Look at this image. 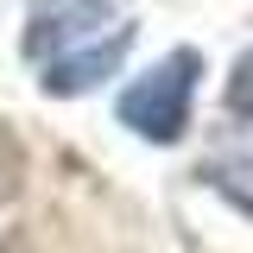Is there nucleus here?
Segmentation results:
<instances>
[{
	"instance_id": "2",
	"label": "nucleus",
	"mask_w": 253,
	"mask_h": 253,
	"mask_svg": "<svg viewBox=\"0 0 253 253\" xmlns=\"http://www.w3.org/2000/svg\"><path fill=\"white\" fill-rule=\"evenodd\" d=\"M101 19H108L101 0H38V6H32V26H26V51L44 57V63H51V57H70L83 32L101 38ZM108 26H114V19H108Z\"/></svg>"
},
{
	"instance_id": "3",
	"label": "nucleus",
	"mask_w": 253,
	"mask_h": 253,
	"mask_svg": "<svg viewBox=\"0 0 253 253\" xmlns=\"http://www.w3.org/2000/svg\"><path fill=\"white\" fill-rule=\"evenodd\" d=\"M126 44H133V26H114L108 38H89V44H76L70 57H51L44 63V95H83L89 83H101V76H114V63L126 57Z\"/></svg>"
},
{
	"instance_id": "5",
	"label": "nucleus",
	"mask_w": 253,
	"mask_h": 253,
	"mask_svg": "<svg viewBox=\"0 0 253 253\" xmlns=\"http://www.w3.org/2000/svg\"><path fill=\"white\" fill-rule=\"evenodd\" d=\"M228 108H234L241 121H253V51L234 63V76H228Z\"/></svg>"
},
{
	"instance_id": "4",
	"label": "nucleus",
	"mask_w": 253,
	"mask_h": 253,
	"mask_svg": "<svg viewBox=\"0 0 253 253\" xmlns=\"http://www.w3.org/2000/svg\"><path fill=\"white\" fill-rule=\"evenodd\" d=\"M19 177H26V146H19V133L0 121V203H13L19 196Z\"/></svg>"
},
{
	"instance_id": "1",
	"label": "nucleus",
	"mask_w": 253,
	"mask_h": 253,
	"mask_svg": "<svg viewBox=\"0 0 253 253\" xmlns=\"http://www.w3.org/2000/svg\"><path fill=\"white\" fill-rule=\"evenodd\" d=\"M196 76H203V57H196L190 44H184V51H171V57H158L152 70L121 95V126H133V133L152 139V146H171V139L190 126Z\"/></svg>"
}]
</instances>
